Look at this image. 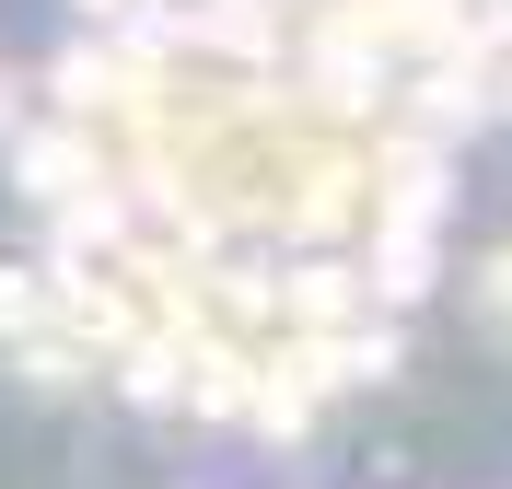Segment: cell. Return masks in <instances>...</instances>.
I'll list each match as a JSON object with an SVG mask.
<instances>
[{
  "instance_id": "obj_3",
  "label": "cell",
  "mask_w": 512,
  "mask_h": 489,
  "mask_svg": "<svg viewBox=\"0 0 512 489\" xmlns=\"http://www.w3.org/2000/svg\"><path fill=\"white\" fill-rule=\"evenodd\" d=\"M501 117H512V59H501Z\"/></svg>"
},
{
  "instance_id": "obj_2",
  "label": "cell",
  "mask_w": 512,
  "mask_h": 489,
  "mask_svg": "<svg viewBox=\"0 0 512 489\" xmlns=\"http://www.w3.org/2000/svg\"><path fill=\"white\" fill-rule=\"evenodd\" d=\"M478 292H489V315L512 326V257H489V268H478Z\"/></svg>"
},
{
  "instance_id": "obj_1",
  "label": "cell",
  "mask_w": 512,
  "mask_h": 489,
  "mask_svg": "<svg viewBox=\"0 0 512 489\" xmlns=\"http://www.w3.org/2000/svg\"><path fill=\"white\" fill-rule=\"evenodd\" d=\"M12 187H24L35 210H82V198H105V187H117V163H105V129H82V117L12 129Z\"/></svg>"
},
{
  "instance_id": "obj_4",
  "label": "cell",
  "mask_w": 512,
  "mask_h": 489,
  "mask_svg": "<svg viewBox=\"0 0 512 489\" xmlns=\"http://www.w3.org/2000/svg\"><path fill=\"white\" fill-rule=\"evenodd\" d=\"M0 129H12V82H0Z\"/></svg>"
}]
</instances>
